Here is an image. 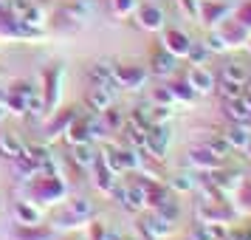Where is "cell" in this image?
Segmentation results:
<instances>
[{
  "label": "cell",
  "instance_id": "cell-1",
  "mask_svg": "<svg viewBox=\"0 0 251 240\" xmlns=\"http://www.w3.org/2000/svg\"><path fill=\"white\" fill-rule=\"evenodd\" d=\"M65 198V184L59 175H37L31 178V187H28V201L34 204H57Z\"/></svg>",
  "mask_w": 251,
  "mask_h": 240
},
{
  "label": "cell",
  "instance_id": "cell-2",
  "mask_svg": "<svg viewBox=\"0 0 251 240\" xmlns=\"http://www.w3.org/2000/svg\"><path fill=\"white\" fill-rule=\"evenodd\" d=\"M93 212H96V206L88 198H74V201H68V206L59 215H54V226L57 229H76L85 220H91Z\"/></svg>",
  "mask_w": 251,
  "mask_h": 240
},
{
  "label": "cell",
  "instance_id": "cell-3",
  "mask_svg": "<svg viewBox=\"0 0 251 240\" xmlns=\"http://www.w3.org/2000/svg\"><path fill=\"white\" fill-rule=\"evenodd\" d=\"M167 147H170V127L164 125H150L147 133H144V153H150V159L161 161L167 156Z\"/></svg>",
  "mask_w": 251,
  "mask_h": 240
},
{
  "label": "cell",
  "instance_id": "cell-4",
  "mask_svg": "<svg viewBox=\"0 0 251 240\" xmlns=\"http://www.w3.org/2000/svg\"><path fill=\"white\" fill-rule=\"evenodd\" d=\"M144 80H147V71L141 68V65H116L113 68V85L125 88V91L141 88Z\"/></svg>",
  "mask_w": 251,
  "mask_h": 240
},
{
  "label": "cell",
  "instance_id": "cell-5",
  "mask_svg": "<svg viewBox=\"0 0 251 240\" xmlns=\"http://www.w3.org/2000/svg\"><path fill=\"white\" fill-rule=\"evenodd\" d=\"M186 85L192 88L195 93H215V85H217V80H215V74L212 71H206L203 65H189V71H186Z\"/></svg>",
  "mask_w": 251,
  "mask_h": 240
},
{
  "label": "cell",
  "instance_id": "cell-6",
  "mask_svg": "<svg viewBox=\"0 0 251 240\" xmlns=\"http://www.w3.org/2000/svg\"><path fill=\"white\" fill-rule=\"evenodd\" d=\"M161 48L164 51H170L172 57H186L189 54V48H192V40L183 34L181 28H167L164 31V37H161Z\"/></svg>",
  "mask_w": 251,
  "mask_h": 240
},
{
  "label": "cell",
  "instance_id": "cell-7",
  "mask_svg": "<svg viewBox=\"0 0 251 240\" xmlns=\"http://www.w3.org/2000/svg\"><path fill=\"white\" fill-rule=\"evenodd\" d=\"M220 164H223V159H220V156H215V153H212L209 147H203V144L189 150V167H192V170L212 172V170H217Z\"/></svg>",
  "mask_w": 251,
  "mask_h": 240
},
{
  "label": "cell",
  "instance_id": "cell-8",
  "mask_svg": "<svg viewBox=\"0 0 251 240\" xmlns=\"http://www.w3.org/2000/svg\"><path fill=\"white\" fill-rule=\"evenodd\" d=\"M62 133H65V141H68L71 147H74V144L93 141V138H91V119H88V116H82V113L76 116V119H74L65 130H62Z\"/></svg>",
  "mask_w": 251,
  "mask_h": 240
},
{
  "label": "cell",
  "instance_id": "cell-9",
  "mask_svg": "<svg viewBox=\"0 0 251 240\" xmlns=\"http://www.w3.org/2000/svg\"><path fill=\"white\" fill-rule=\"evenodd\" d=\"M217 34L226 40V46H228V48H234V46H243V43L249 40L251 31H249V28H246L243 23H240V20H226V23L217 28Z\"/></svg>",
  "mask_w": 251,
  "mask_h": 240
},
{
  "label": "cell",
  "instance_id": "cell-10",
  "mask_svg": "<svg viewBox=\"0 0 251 240\" xmlns=\"http://www.w3.org/2000/svg\"><path fill=\"white\" fill-rule=\"evenodd\" d=\"M88 105H91V110H96V113L107 110V107L113 105V82L91 88V93H88Z\"/></svg>",
  "mask_w": 251,
  "mask_h": 240
},
{
  "label": "cell",
  "instance_id": "cell-11",
  "mask_svg": "<svg viewBox=\"0 0 251 240\" xmlns=\"http://www.w3.org/2000/svg\"><path fill=\"white\" fill-rule=\"evenodd\" d=\"M150 65H152V74L155 77H172L175 74V65H178V57H172L170 51H152V57H150Z\"/></svg>",
  "mask_w": 251,
  "mask_h": 240
},
{
  "label": "cell",
  "instance_id": "cell-12",
  "mask_svg": "<svg viewBox=\"0 0 251 240\" xmlns=\"http://www.w3.org/2000/svg\"><path fill=\"white\" fill-rule=\"evenodd\" d=\"M138 26L147 28V31H161L164 28V12H161L158 6H152V3L141 6L138 9Z\"/></svg>",
  "mask_w": 251,
  "mask_h": 240
},
{
  "label": "cell",
  "instance_id": "cell-13",
  "mask_svg": "<svg viewBox=\"0 0 251 240\" xmlns=\"http://www.w3.org/2000/svg\"><path fill=\"white\" fill-rule=\"evenodd\" d=\"M96 159H99V153L93 150L91 141H85V144H74V147H71V161H74L76 167H82V170H91L93 164H96Z\"/></svg>",
  "mask_w": 251,
  "mask_h": 240
},
{
  "label": "cell",
  "instance_id": "cell-14",
  "mask_svg": "<svg viewBox=\"0 0 251 240\" xmlns=\"http://www.w3.org/2000/svg\"><path fill=\"white\" fill-rule=\"evenodd\" d=\"M14 217L20 223H25V226H37L43 220V212H40V206L34 201H17L14 204Z\"/></svg>",
  "mask_w": 251,
  "mask_h": 240
},
{
  "label": "cell",
  "instance_id": "cell-15",
  "mask_svg": "<svg viewBox=\"0 0 251 240\" xmlns=\"http://www.w3.org/2000/svg\"><path fill=\"white\" fill-rule=\"evenodd\" d=\"M228 12H231V6H226V3H201V9H198V17H201L206 26H212V23H220V20H226Z\"/></svg>",
  "mask_w": 251,
  "mask_h": 240
},
{
  "label": "cell",
  "instance_id": "cell-16",
  "mask_svg": "<svg viewBox=\"0 0 251 240\" xmlns=\"http://www.w3.org/2000/svg\"><path fill=\"white\" fill-rule=\"evenodd\" d=\"M12 238L14 240H51V229L46 226H25V223H17L12 229Z\"/></svg>",
  "mask_w": 251,
  "mask_h": 240
},
{
  "label": "cell",
  "instance_id": "cell-17",
  "mask_svg": "<svg viewBox=\"0 0 251 240\" xmlns=\"http://www.w3.org/2000/svg\"><path fill=\"white\" fill-rule=\"evenodd\" d=\"M223 110H226V116L234 125H249L251 122V113H249V107L243 105V96L240 99H226L223 102Z\"/></svg>",
  "mask_w": 251,
  "mask_h": 240
},
{
  "label": "cell",
  "instance_id": "cell-18",
  "mask_svg": "<svg viewBox=\"0 0 251 240\" xmlns=\"http://www.w3.org/2000/svg\"><path fill=\"white\" fill-rule=\"evenodd\" d=\"M23 153V141H20V136L17 133H0V156L3 159H17Z\"/></svg>",
  "mask_w": 251,
  "mask_h": 240
},
{
  "label": "cell",
  "instance_id": "cell-19",
  "mask_svg": "<svg viewBox=\"0 0 251 240\" xmlns=\"http://www.w3.org/2000/svg\"><path fill=\"white\" fill-rule=\"evenodd\" d=\"M62 68H51V74H48V88H46V107H57L59 102V85H62Z\"/></svg>",
  "mask_w": 251,
  "mask_h": 240
},
{
  "label": "cell",
  "instance_id": "cell-20",
  "mask_svg": "<svg viewBox=\"0 0 251 240\" xmlns=\"http://www.w3.org/2000/svg\"><path fill=\"white\" fill-rule=\"evenodd\" d=\"M65 14H68L71 20H76V23H85L93 14V0H68Z\"/></svg>",
  "mask_w": 251,
  "mask_h": 240
},
{
  "label": "cell",
  "instance_id": "cell-21",
  "mask_svg": "<svg viewBox=\"0 0 251 240\" xmlns=\"http://www.w3.org/2000/svg\"><path fill=\"white\" fill-rule=\"evenodd\" d=\"M144 232H147L150 238H167V235L172 232V223L167 220V217H161L158 212H152V217L144 220Z\"/></svg>",
  "mask_w": 251,
  "mask_h": 240
},
{
  "label": "cell",
  "instance_id": "cell-22",
  "mask_svg": "<svg viewBox=\"0 0 251 240\" xmlns=\"http://www.w3.org/2000/svg\"><path fill=\"white\" fill-rule=\"evenodd\" d=\"M223 138L228 141V147H234V150H246V144H249V138H251V133H249V127L246 125H231L223 133Z\"/></svg>",
  "mask_w": 251,
  "mask_h": 240
},
{
  "label": "cell",
  "instance_id": "cell-23",
  "mask_svg": "<svg viewBox=\"0 0 251 240\" xmlns=\"http://www.w3.org/2000/svg\"><path fill=\"white\" fill-rule=\"evenodd\" d=\"M113 62L110 59H99V62H93L91 65V80L96 85H107V82H113Z\"/></svg>",
  "mask_w": 251,
  "mask_h": 240
},
{
  "label": "cell",
  "instance_id": "cell-24",
  "mask_svg": "<svg viewBox=\"0 0 251 240\" xmlns=\"http://www.w3.org/2000/svg\"><path fill=\"white\" fill-rule=\"evenodd\" d=\"M91 170H96V187H99L104 195L113 192V187H116V175H113V172L107 170V167H104L99 159H96V164H93Z\"/></svg>",
  "mask_w": 251,
  "mask_h": 240
},
{
  "label": "cell",
  "instance_id": "cell-25",
  "mask_svg": "<svg viewBox=\"0 0 251 240\" xmlns=\"http://www.w3.org/2000/svg\"><path fill=\"white\" fill-rule=\"evenodd\" d=\"M220 80L234 82V85H246L249 74H246V68H243V65H237V62H228V65H223V71H220Z\"/></svg>",
  "mask_w": 251,
  "mask_h": 240
},
{
  "label": "cell",
  "instance_id": "cell-26",
  "mask_svg": "<svg viewBox=\"0 0 251 240\" xmlns=\"http://www.w3.org/2000/svg\"><path fill=\"white\" fill-rule=\"evenodd\" d=\"M170 187L175 189V192H192L195 187H198V181H195L192 172H178V175L170 178Z\"/></svg>",
  "mask_w": 251,
  "mask_h": 240
},
{
  "label": "cell",
  "instance_id": "cell-27",
  "mask_svg": "<svg viewBox=\"0 0 251 240\" xmlns=\"http://www.w3.org/2000/svg\"><path fill=\"white\" fill-rule=\"evenodd\" d=\"M170 91H172V96H175V105H189V102H195V96H198V93L186 85V80L170 85Z\"/></svg>",
  "mask_w": 251,
  "mask_h": 240
},
{
  "label": "cell",
  "instance_id": "cell-28",
  "mask_svg": "<svg viewBox=\"0 0 251 240\" xmlns=\"http://www.w3.org/2000/svg\"><path fill=\"white\" fill-rule=\"evenodd\" d=\"M99 116H102V125H104V130H107V133H110V130H122V127H125V116L119 113L113 105H110L107 110H102Z\"/></svg>",
  "mask_w": 251,
  "mask_h": 240
},
{
  "label": "cell",
  "instance_id": "cell-29",
  "mask_svg": "<svg viewBox=\"0 0 251 240\" xmlns=\"http://www.w3.org/2000/svg\"><path fill=\"white\" fill-rule=\"evenodd\" d=\"M116 153H119L122 172H130V170H138V167H141V156H138V150H116Z\"/></svg>",
  "mask_w": 251,
  "mask_h": 240
},
{
  "label": "cell",
  "instance_id": "cell-30",
  "mask_svg": "<svg viewBox=\"0 0 251 240\" xmlns=\"http://www.w3.org/2000/svg\"><path fill=\"white\" fill-rule=\"evenodd\" d=\"M17 20H20V23H25V26H31V28H40L46 17H43V9L31 3V6H28V9H25V12L20 14V17H17Z\"/></svg>",
  "mask_w": 251,
  "mask_h": 240
},
{
  "label": "cell",
  "instance_id": "cell-31",
  "mask_svg": "<svg viewBox=\"0 0 251 240\" xmlns=\"http://www.w3.org/2000/svg\"><path fill=\"white\" fill-rule=\"evenodd\" d=\"M215 91L220 93V96H223V102H226V99H240V96H243V85H234V82L220 80L215 85Z\"/></svg>",
  "mask_w": 251,
  "mask_h": 240
},
{
  "label": "cell",
  "instance_id": "cell-32",
  "mask_svg": "<svg viewBox=\"0 0 251 240\" xmlns=\"http://www.w3.org/2000/svg\"><path fill=\"white\" fill-rule=\"evenodd\" d=\"M3 102H6V107H9V113H20V116H25V102H28L25 96H20V93H12V91H9Z\"/></svg>",
  "mask_w": 251,
  "mask_h": 240
},
{
  "label": "cell",
  "instance_id": "cell-33",
  "mask_svg": "<svg viewBox=\"0 0 251 240\" xmlns=\"http://www.w3.org/2000/svg\"><path fill=\"white\" fill-rule=\"evenodd\" d=\"M206 51H209V54H212V51H215V54H223V51H228V46H226V40H223V37L217 34V28L215 31H212V34L206 37Z\"/></svg>",
  "mask_w": 251,
  "mask_h": 240
},
{
  "label": "cell",
  "instance_id": "cell-34",
  "mask_svg": "<svg viewBox=\"0 0 251 240\" xmlns=\"http://www.w3.org/2000/svg\"><path fill=\"white\" fill-rule=\"evenodd\" d=\"M152 105H164V107H175V96L170 88H155L152 91Z\"/></svg>",
  "mask_w": 251,
  "mask_h": 240
},
{
  "label": "cell",
  "instance_id": "cell-35",
  "mask_svg": "<svg viewBox=\"0 0 251 240\" xmlns=\"http://www.w3.org/2000/svg\"><path fill=\"white\" fill-rule=\"evenodd\" d=\"M189 65H203V59L209 57V51H206L203 43H192V48H189Z\"/></svg>",
  "mask_w": 251,
  "mask_h": 240
},
{
  "label": "cell",
  "instance_id": "cell-36",
  "mask_svg": "<svg viewBox=\"0 0 251 240\" xmlns=\"http://www.w3.org/2000/svg\"><path fill=\"white\" fill-rule=\"evenodd\" d=\"M110 3H113V12L119 17H127V14L136 12V0H110Z\"/></svg>",
  "mask_w": 251,
  "mask_h": 240
},
{
  "label": "cell",
  "instance_id": "cell-37",
  "mask_svg": "<svg viewBox=\"0 0 251 240\" xmlns=\"http://www.w3.org/2000/svg\"><path fill=\"white\" fill-rule=\"evenodd\" d=\"M9 91H12V93H20V96H25V99H31V96L37 93V88H34L28 80H25V82H14Z\"/></svg>",
  "mask_w": 251,
  "mask_h": 240
},
{
  "label": "cell",
  "instance_id": "cell-38",
  "mask_svg": "<svg viewBox=\"0 0 251 240\" xmlns=\"http://www.w3.org/2000/svg\"><path fill=\"white\" fill-rule=\"evenodd\" d=\"M234 20H240V23H243V26H246V28L251 31V0H246V3H243V6L237 9Z\"/></svg>",
  "mask_w": 251,
  "mask_h": 240
},
{
  "label": "cell",
  "instance_id": "cell-39",
  "mask_svg": "<svg viewBox=\"0 0 251 240\" xmlns=\"http://www.w3.org/2000/svg\"><path fill=\"white\" fill-rule=\"evenodd\" d=\"M181 3H183V9L192 14V17H198V9H201V3H198V0H181Z\"/></svg>",
  "mask_w": 251,
  "mask_h": 240
},
{
  "label": "cell",
  "instance_id": "cell-40",
  "mask_svg": "<svg viewBox=\"0 0 251 240\" xmlns=\"http://www.w3.org/2000/svg\"><path fill=\"white\" fill-rule=\"evenodd\" d=\"M6 116H9V107H6V102H0V122H3Z\"/></svg>",
  "mask_w": 251,
  "mask_h": 240
},
{
  "label": "cell",
  "instance_id": "cell-41",
  "mask_svg": "<svg viewBox=\"0 0 251 240\" xmlns=\"http://www.w3.org/2000/svg\"><path fill=\"white\" fill-rule=\"evenodd\" d=\"M243 88H246V91L251 93V77H249V80H246V85H243Z\"/></svg>",
  "mask_w": 251,
  "mask_h": 240
},
{
  "label": "cell",
  "instance_id": "cell-42",
  "mask_svg": "<svg viewBox=\"0 0 251 240\" xmlns=\"http://www.w3.org/2000/svg\"><path fill=\"white\" fill-rule=\"evenodd\" d=\"M246 43H249V51H251V34H249V40H246Z\"/></svg>",
  "mask_w": 251,
  "mask_h": 240
}]
</instances>
